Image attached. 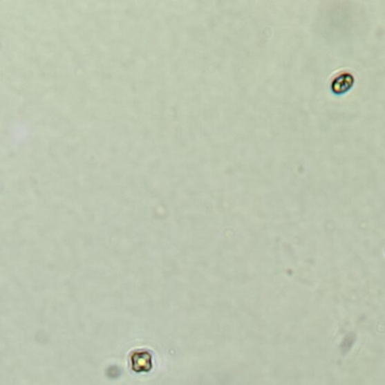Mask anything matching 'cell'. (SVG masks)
<instances>
[{"label":"cell","instance_id":"obj_1","mask_svg":"<svg viewBox=\"0 0 385 385\" xmlns=\"http://www.w3.org/2000/svg\"><path fill=\"white\" fill-rule=\"evenodd\" d=\"M132 368L137 373L149 372L151 369V356L147 352L135 353L132 356Z\"/></svg>","mask_w":385,"mask_h":385}]
</instances>
